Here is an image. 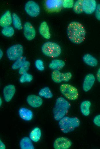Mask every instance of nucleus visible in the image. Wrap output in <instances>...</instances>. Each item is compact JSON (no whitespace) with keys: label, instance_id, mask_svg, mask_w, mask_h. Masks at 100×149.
<instances>
[{"label":"nucleus","instance_id":"f257e3e1","mask_svg":"<svg viewBox=\"0 0 100 149\" xmlns=\"http://www.w3.org/2000/svg\"><path fill=\"white\" fill-rule=\"evenodd\" d=\"M67 33L69 40L73 43L79 44L84 41L86 32L84 26L76 21L70 23L67 29Z\"/></svg>","mask_w":100,"mask_h":149},{"label":"nucleus","instance_id":"f03ea898","mask_svg":"<svg viewBox=\"0 0 100 149\" xmlns=\"http://www.w3.org/2000/svg\"><path fill=\"white\" fill-rule=\"evenodd\" d=\"M70 106V103L65 98L62 97H58L53 110L54 119L59 121L66 116Z\"/></svg>","mask_w":100,"mask_h":149},{"label":"nucleus","instance_id":"7ed1b4c3","mask_svg":"<svg viewBox=\"0 0 100 149\" xmlns=\"http://www.w3.org/2000/svg\"><path fill=\"white\" fill-rule=\"evenodd\" d=\"M80 124V120L78 117L67 116L60 119L58 123L61 130L65 134L73 131L76 128L79 126Z\"/></svg>","mask_w":100,"mask_h":149},{"label":"nucleus","instance_id":"20e7f679","mask_svg":"<svg viewBox=\"0 0 100 149\" xmlns=\"http://www.w3.org/2000/svg\"><path fill=\"white\" fill-rule=\"evenodd\" d=\"M41 51L45 56L51 58L59 56L61 52V48L57 43L52 42H47L42 46Z\"/></svg>","mask_w":100,"mask_h":149},{"label":"nucleus","instance_id":"39448f33","mask_svg":"<svg viewBox=\"0 0 100 149\" xmlns=\"http://www.w3.org/2000/svg\"><path fill=\"white\" fill-rule=\"evenodd\" d=\"M59 89L62 94L68 100L74 101L78 97V90L71 85L67 83L63 84L60 86Z\"/></svg>","mask_w":100,"mask_h":149},{"label":"nucleus","instance_id":"423d86ee","mask_svg":"<svg viewBox=\"0 0 100 149\" xmlns=\"http://www.w3.org/2000/svg\"><path fill=\"white\" fill-rule=\"evenodd\" d=\"M24 48L23 46L19 44L14 45L9 47L6 51V54L8 59L15 61L22 56Z\"/></svg>","mask_w":100,"mask_h":149},{"label":"nucleus","instance_id":"0eeeda50","mask_svg":"<svg viewBox=\"0 0 100 149\" xmlns=\"http://www.w3.org/2000/svg\"><path fill=\"white\" fill-rule=\"evenodd\" d=\"M72 74L70 72H62L59 70H53L51 74V78L53 81L57 83L62 81L67 82L72 78Z\"/></svg>","mask_w":100,"mask_h":149},{"label":"nucleus","instance_id":"6e6552de","mask_svg":"<svg viewBox=\"0 0 100 149\" xmlns=\"http://www.w3.org/2000/svg\"><path fill=\"white\" fill-rule=\"evenodd\" d=\"M24 9L26 13L30 16L35 17L38 16L40 12L39 5L33 1H29L25 4Z\"/></svg>","mask_w":100,"mask_h":149},{"label":"nucleus","instance_id":"1a4fd4ad","mask_svg":"<svg viewBox=\"0 0 100 149\" xmlns=\"http://www.w3.org/2000/svg\"><path fill=\"white\" fill-rule=\"evenodd\" d=\"M72 144L71 141L69 138L61 137L55 140L53 146L55 149H68L71 147Z\"/></svg>","mask_w":100,"mask_h":149},{"label":"nucleus","instance_id":"9d476101","mask_svg":"<svg viewBox=\"0 0 100 149\" xmlns=\"http://www.w3.org/2000/svg\"><path fill=\"white\" fill-rule=\"evenodd\" d=\"M63 0H47L45 2L47 10L51 12H57L60 11L62 7Z\"/></svg>","mask_w":100,"mask_h":149},{"label":"nucleus","instance_id":"9b49d317","mask_svg":"<svg viewBox=\"0 0 100 149\" xmlns=\"http://www.w3.org/2000/svg\"><path fill=\"white\" fill-rule=\"evenodd\" d=\"M23 34L27 40L30 41L33 39L35 37L36 30L30 23L26 22L23 26Z\"/></svg>","mask_w":100,"mask_h":149},{"label":"nucleus","instance_id":"f8f14e48","mask_svg":"<svg viewBox=\"0 0 100 149\" xmlns=\"http://www.w3.org/2000/svg\"><path fill=\"white\" fill-rule=\"evenodd\" d=\"M97 2L95 0H83V12L87 14L93 13L96 10Z\"/></svg>","mask_w":100,"mask_h":149},{"label":"nucleus","instance_id":"ddd939ff","mask_svg":"<svg viewBox=\"0 0 100 149\" xmlns=\"http://www.w3.org/2000/svg\"><path fill=\"white\" fill-rule=\"evenodd\" d=\"M26 101L28 104L33 108H37L40 107L42 104L43 100L39 96L31 94L28 96Z\"/></svg>","mask_w":100,"mask_h":149},{"label":"nucleus","instance_id":"4468645a","mask_svg":"<svg viewBox=\"0 0 100 149\" xmlns=\"http://www.w3.org/2000/svg\"><path fill=\"white\" fill-rule=\"evenodd\" d=\"M15 86L13 85L10 84L5 86L3 89V96L5 101L9 102L12 99L15 92Z\"/></svg>","mask_w":100,"mask_h":149},{"label":"nucleus","instance_id":"2eb2a0df","mask_svg":"<svg viewBox=\"0 0 100 149\" xmlns=\"http://www.w3.org/2000/svg\"><path fill=\"white\" fill-rule=\"evenodd\" d=\"M95 79V77L92 74H88L85 76L82 84V89L84 91L88 92L91 89Z\"/></svg>","mask_w":100,"mask_h":149},{"label":"nucleus","instance_id":"dca6fc26","mask_svg":"<svg viewBox=\"0 0 100 149\" xmlns=\"http://www.w3.org/2000/svg\"><path fill=\"white\" fill-rule=\"evenodd\" d=\"M12 22V15L9 10L6 11L0 18V26L3 28L10 26Z\"/></svg>","mask_w":100,"mask_h":149},{"label":"nucleus","instance_id":"f3484780","mask_svg":"<svg viewBox=\"0 0 100 149\" xmlns=\"http://www.w3.org/2000/svg\"><path fill=\"white\" fill-rule=\"evenodd\" d=\"M19 114L22 119L26 121L31 120L33 116L32 111L25 107H21L19 109Z\"/></svg>","mask_w":100,"mask_h":149},{"label":"nucleus","instance_id":"a211bd4d","mask_svg":"<svg viewBox=\"0 0 100 149\" xmlns=\"http://www.w3.org/2000/svg\"><path fill=\"white\" fill-rule=\"evenodd\" d=\"M39 32L41 36L45 38L49 39L50 38L51 35L49 28L46 22L44 21L41 23Z\"/></svg>","mask_w":100,"mask_h":149},{"label":"nucleus","instance_id":"6ab92c4d","mask_svg":"<svg viewBox=\"0 0 100 149\" xmlns=\"http://www.w3.org/2000/svg\"><path fill=\"white\" fill-rule=\"evenodd\" d=\"M82 59L85 64L91 67H95L97 66L98 64L97 59L89 54H84L83 56Z\"/></svg>","mask_w":100,"mask_h":149},{"label":"nucleus","instance_id":"aec40b11","mask_svg":"<svg viewBox=\"0 0 100 149\" xmlns=\"http://www.w3.org/2000/svg\"><path fill=\"white\" fill-rule=\"evenodd\" d=\"M65 62L61 60L54 59L52 60L49 65V68L51 70H60L65 66Z\"/></svg>","mask_w":100,"mask_h":149},{"label":"nucleus","instance_id":"412c9836","mask_svg":"<svg viewBox=\"0 0 100 149\" xmlns=\"http://www.w3.org/2000/svg\"><path fill=\"white\" fill-rule=\"evenodd\" d=\"M30 138L25 137L20 142V146L21 149H34V146Z\"/></svg>","mask_w":100,"mask_h":149},{"label":"nucleus","instance_id":"4be33fe9","mask_svg":"<svg viewBox=\"0 0 100 149\" xmlns=\"http://www.w3.org/2000/svg\"><path fill=\"white\" fill-rule=\"evenodd\" d=\"M91 105V103L89 100H85L81 102L80 105V109L83 115L87 116L89 115Z\"/></svg>","mask_w":100,"mask_h":149},{"label":"nucleus","instance_id":"5701e85b","mask_svg":"<svg viewBox=\"0 0 100 149\" xmlns=\"http://www.w3.org/2000/svg\"><path fill=\"white\" fill-rule=\"evenodd\" d=\"M41 135L40 129L36 127L34 128L30 132L29 137L32 141L34 142H37L40 140Z\"/></svg>","mask_w":100,"mask_h":149},{"label":"nucleus","instance_id":"b1692460","mask_svg":"<svg viewBox=\"0 0 100 149\" xmlns=\"http://www.w3.org/2000/svg\"><path fill=\"white\" fill-rule=\"evenodd\" d=\"M38 94L41 97L50 99L53 97V94L50 88L47 87H44L40 90Z\"/></svg>","mask_w":100,"mask_h":149},{"label":"nucleus","instance_id":"393cba45","mask_svg":"<svg viewBox=\"0 0 100 149\" xmlns=\"http://www.w3.org/2000/svg\"><path fill=\"white\" fill-rule=\"evenodd\" d=\"M12 16V23L14 27L18 30H21L22 28V26L20 17L15 13H13Z\"/></svg>","mask_w":100,"mask_h":149},{"label":"nucleus","instance_id":"a878e982","mask_svg":"<svg viewBox=\"0 0 100 149\" xmlns=\"http://www.w3.org/2000/svg\"><path fill=\"white\" fill-rule=\"evenodd\" d=\"M83 0H78L75 3L73 7L74 12L78 14L81 13L83 12Z\"/></svg>","mask_w":100,"mask_h":149},{"label":"nucleus","instance_id":"bb28decb","mask_svg":"<svg viewBox=\"0 0 100 149\" xmlns=\"http://www.w3.org/2000/svg\"><path fill=\"white\" fill-rule=\"evenodd\" d=\"M26 57L23 56L17 59L12 64L11 66L12 68L14 70L19 69L26 60Z\"/></svg>","mask_w":100,"mask_h":149},{"label":"nucleus","instance_id":"cd10ccee","mask_svg":"<svg viewBox=\"0 0 100 149\" xmlns=\"http://www.w3.org/2000/svg\"><path fill=\"white\" fill-rule=\"evenodd\" d=\"M1 33L4 36L10 37L14 35V30L13 27L9 26L3 28L1 30Z\"/></svg>","mask_w":100,"mask_h":149},{"label":"nucleus","instance_id":"c85d7f7f","mask_svg":"<svg viewBox=\"0 0 100 149\" xmlns=\"http://www.w3.org/2000/svg\"><path fill=\"white\" fill-rule=\"evenodd\" d=\"M33 79L32 75L27 72L24 73L21 75L19 78V82L23 83L26 82H30Z\"/></svg>","mask_w":100,"mask_h":149},{"label":"nucleus","instance_id":"c756f323","mask_svg":"<svg viewBox=\"0 0 100 149\" xmlns=\"http://www.w3.org/2000/svg\"><path fill=\"white\" fill-rule=\"evenodd\" d=\"M30 66V62L26 60L22 66L19 69V73L21 75L27 72L29 69Z\"/></svg>","mask_w":100,"mask_h":149},{"label":"nucleus","instance_id":"7c9ffc66","mask_svg":"<svg viewBox=\"0 0 100 149\" xmlns=\"http://www.w3.org/2000/svg\"><path fill=\"white\" fill-rule=\"evenodd\" d=\"M35 65L36 68L39 71H43L45 69L43 62L41 59L36 60L35 62Z\"/></svg>","mask_w":100,"mask_h":149},{"label":"nucleus","instance_id":"2f4dec72","mask_svg":"<svg viewBox=\"0 0 100 149\" xmlns=\"http://www.w3.org/2000/svg\"><path fill=\"white\" fill-rule=\"evenodd\" d=\"M74 3L73 0H64L63 1L62 7L65 8L73 7Z\"/></svg>","mask_w":100,"mask_h":149},{"label":"nucleus","instance_id":"473e14b6","mask_svg":"<svg viewBox=\"0 0 100 149\" xmlns=\"http://www.w3.org/2000/svg\"><path fill=\"white\" fill-rule=\"evenodd\" d=\"M95 15L96 18L100 21V3L97 5L95 11Z\"/></svg>","mask_w":100,"mask_h":149},{"label":"nucleus","instance_id":"72a5a7b5","mask_svg":"<svg viewBox=\"0 0 100 149\" xmlns=\"http://www.w3.org/2000/svg\"><path fill=\"white\" fill-rule=\"evenodd\" d=\"M93 122L95 125L100 127V114L97 115L94 117Z\"/></svg>","mask_w":100,"mask_h":149},{"label":"nucleus","instance_id":"f704fd0d","mask_svg":"<svg viewBox=\"0 0 100 149\" xmlns=\"http://www.w3.org/2000/svg\"><path fill=\"white\" fill-rule=\"evenodd\" d=\"M96 77L98 81L100 83V68H99L97 71Z\"/></svg>","mask_w":100,"mask_h":149},{"label":"nucleus","instance_id":"c9c22d12","mask_svg":"<svg viewBox=\"0 0 100 149\" xmlns=\"http://www.w3.org/2000/svg\"><path fill=\"white\" fill-rule=\"evenodd\" d=\"M5 146L4 143L0 140V149H5Z\"/></svg>","mask_w":100,"mask_h":149},{"label":"nucleus","instance_id":"e433bc0d","mask_svg":"<svg viewBox=\"0 0 100 149\" xmlns=\"http://www.w3.org/2000/svg\"><path fill=\"white\" fill-rule=\"evenodd\" d=\"M3 52L2 50L0 49V58L1 59L3 56Z\"/></svg>","mask_w":100,"mask_h":149},{"label":"nucleus","instance_id":"4c0bfd02","mask_svg":"<svg viewBox=\"0 0 100 149\" xmlns=\"http://www.w3.org/2000/svg\"><path fill=\"white\" fill-rule=\"evenodd\" d=\"M2 100L1 99L0 97V106H1V105L2 104Z\"/></svg>","mask_w":100,"mask_h":149}]
</instances>
